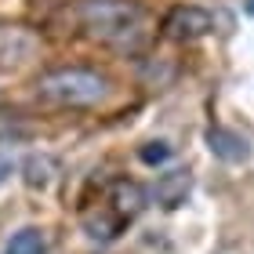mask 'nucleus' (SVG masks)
Listing matches in <instances>:
<instances>
[{
	"instance_id": "nucleus-1",
	"label": "nucleus",
	"mask_w": 254,
	"mask_h": 254,
	"mask_svg": "<svg viewBox=\"0 0 254 254\" xmlns=\"http://www.w3.org/2000/svg\"><path fill=\"white\" fill-rule=\"evenodd\" d=\"M80 22L91 37L127 48V37L138 33V22H142V7L134 0H84L80 4Z\"/></svg>"
},
{
	"instance_id": "nucleus-2",
	"label": "nucleus",
	"mask_w": 254,
	"mask_h": 254,
	"mask_svg": "<svg viewBox=\"0 0 254 254\" xmlns=\"http://www.w3.org/2000/svg\"><path fill=\"white\" fill-rule=\"evenodd\" d=\"M106 76H98L95 69H55V73L40 76V98L55 102V106L69 109H91L106 98Z\"/></svg>"
},
{
	"instance_id": "nucleus-3",
	"label": "nucleus",
	"mask_w": 254,
	"mask_h": 254,
	"mask_svg": "<svg viewBox=\"0 0 254 254\" xmlns=\"http://www.w3.org/2000/svg\"><path fill=\"white\" fill-rule=\"evenodd\" d=\"M211 29H214V15L196 4H178L164 18V33L171 40H196V37H207Z\"/></svg>"
},
{
	"instance_id": "nucleus-4",
	"label": "nucleus",
	"mask_w": 254,
	"mask_h": 254,
	"mask_svg": "<svg viewBox=\"0 0 254 254\" xmlns=\"http://www.w3.org/2000/svg\"><path fill=\"white\" fill-rule=\"evenodd\" d=\"M189 189H192L189 171H167V175H160V178H156V186H153V200H156L160 207H167V211H175V207L186 203Z\"/></svg>"
},
{
	"instance_id": "nucleus-5",
	"label": "nucleus",
	"mask_w": 254,
	"mask_h": 254,
	"mask_svg": "<svg viewBox=\"0 0 254 254\" xmlns=\"http://www.w3.org/2000/svg\"><path fill=\"white\" fill-rule=\"evenodd\" d=\"M207 145H211V153L218 160H225V164H240V160L251 156L247 138H240L236 131H229V127H211V131H207Z\"/></svg>"
},
{
	"instance_id": "nucleus-6",
	"label": "nucleus",
	"mask_w": 254,
	"mask_h": 254,
	"mask_svg": "<svg viewBox=\"0 0 254 254\" xmlns=\"http://www.w3.org/2000/svg\"><path fill=\"white\" fill-rule=\"evenodd\" d=\"M22 171H26V186L29 189H48L55 175H59V160L48 156V153H33L26 164H22Z\"/></svg>"
},
{
	"instance_id": "nucleus-7",
	"label": "nucleus",
	"mask_w": 254,
	"mask_h": 254,
	"mask_svg": "<svg viewBox=\"0 0 254 254\" xmlns=\"http://www.w3.org/2000/svg\"><path fill=\"white\" fill-rule=\"evenodd\" d=\"M109 196H113V207H117L120 218H134L145 207V192H142V186H134V182H117Z\"/></svg>"
},
{
	"instance_id": "nucleus-8",
	"label": "nucleus",
	"mask_w": 254,
	"mask_h": 254,
	"mask_svg": "<svg viewBox=\"0 0 254 254\" xmlns=\"http://www.w3.org/2000/svg\"><path fill=\"white\" fill-rule=\"evenodd\" d=\"M44 251H48V240L40 229H18L4 247V254H44Z\"/></svg>"
},
{
	"instance_id": "nucleus-9",
	"label": "nucleus",
	"mask_w": 254,
	"mask_h": 254,
	"mask_svg": "<svg viewBox=\"0 0 254 254\" xmlns=\"http://www.w3.org/2000/svg\"><path fill=\"white\" fill-rule=\"evenodd\" d=\"M171 153H175V149H171L167 142H145L142 149H138L142 164H149V167H160V164H167V160H171Z\"/></svg>"
},
{
	"instance_id": "nucleus-10",
	"label": "nucleus",
	"mask_w": 254,
	"mask_h": 254,
	"mask_svg": "<svg viewBox=\"0 0 254 254\" xmlns=\"http://www.w3.org/2000/svg\"><path fill=\"white\" fill-rule=\"evenodd\" d=\"M87 229H91V236H95V240H113V236H117V229H120V222L95 218V222H87Z\"/></svg>"
},
{
	"instance_id": "nucleus-11",
	"label": "nucleus",
	"mask_w": 254,
	"mask_h": 254,
	"mask_svg": "<svg viewBox=\"0 0 254 254\" xmlns=\"http://www.w3.org/2000/svg\"><path fill=\"white\" fill-rule=\"evenodd\" d=\"M247 11H251V15H254V0H247Z\"/></svg>"
}]
</instances>
